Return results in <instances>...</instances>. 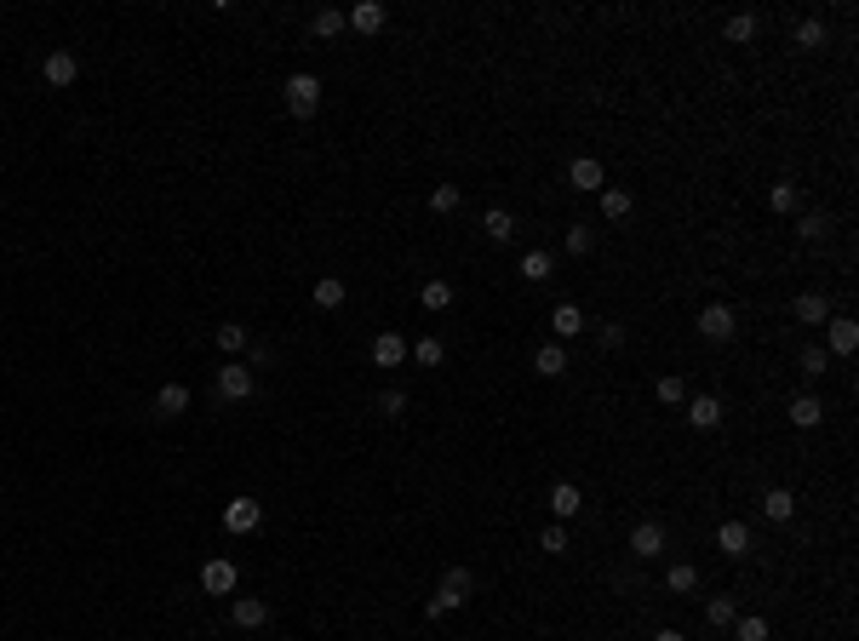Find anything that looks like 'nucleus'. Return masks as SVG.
I'll list each match as a JSON object with an SVG mask.
<instances>
[{"instance_id":"obj_31","label":"nucleus","mask_w":859,"mask_h":641,"mask_svg":"<svg viewBox=\"0 0 859 641\" xmlns=\"http://www.w3.org/2000/svg\"><path fill=\"white\" fill-rule=\"evenodd\" d=\"M522 280H550V253H544V246H533V253L522 258Z\"/></svg>"},{"instance_id":"obj_1","label":"nucleus","mask_w":859,"mask_h":641,"mask_svg":"<svg viewBox=\"0 0 859 641\" xmlns=\"http://www.w3.org/2000/svg\"><path fill=\"white\" fill-rule=\"evenodd\" d=\"M253 389H258V378H253V367H246V361H224V367H218V401H253Z\"/></svg>"},{"instance_id":"obj_13","label":"nucleus","mask_w":859,"mask_h":641,"mask_svg":"<svg viewBox=\"0 0 859 641\" xmlns=\"http://www.w3.org/2000/svg\"><path fill=\"white\" fill-rule=\"evenodd\" d=\"M631 550L642 556V561H653V556L665 550V527H659V521H636V527H631Z\"/></svg>"},{"instance_id":"obj_21","label":"nucleus","mask_w":859,"mask_h":641,"mask_svg":"<svg viewBox=\"0 0 859 641\" xmlns=\"http://www.w3.org/2000/svg\"><path fill=\"white\" fill-rule=\"evenodd\" d=\"M212 338H218V350H224L229 361H236V355L246 350V343H253V338H246V326H241V321H218V333H212Z\"/></svg>"},{"instance_id":"obj_34","label":"nucleus","mask_w":859,"mask_h":641,"mask_svg":"<svg viewBox=\"0 0 859 641\" xmlns=\"http://www.w3.org/2000/svg\"><path fill=\"white\" fill-rule=\"evenodd\" d=\"M796 236H802V241H825V236H831V218H825V212H802Z\"/></svg>"},{"instance_id":"obj_35","label":"nucleus","mask_w":859,"mask_h":641,"mask_svg":"<svg viewBox=\"0 0 859 641\" xmlns=\"http://www.w3.org/2000/svg\"><path fill=\"white\" fill-rule=\"evenodd\" d=\"M705 619L716 624V630H728V624L739 619V613H733V596H711V601H705Z\"/></svg>"},{"instance_id":"obj_19","label":"nucleus","mask_w":859,"mask_h":641,"mask_svg":"<svg viewBox=\"0 0 859 641\" xmlns=\"http://www.w3.org/2000/svg\"><path fill=\"white\" fill-rule=\"evenodd\" d=\"M791 424H796V430L825 424V401H819V396H796V401H791Z\"/></svg>"},{"instance_id":"obj_23","label":"nucleus","mask_w":859,"mask_h":641,"mask_svg":"<svg viewBox=\"0 0 859 641\" xmlns=\"http://www.w3.org/2000/svg\"><path fill=\"white\" fill-rule=\"evenodd\" d=\"M550 326H556V338H579V333H585V316H579V304H556Z\"/></svg>"},{"instance_id":"obj_41","label":"nucleus","mask_w":859,"mask_h":641,"mask_svg":"<svg viewBox=\"0 0 859 641\" xmlns=\"http://www.w3.org/2000/svg\"><path fill=\"white\" fill-rule=\"evenodd\" d=\"M768 207H774L779 218L796 212V183H774V190H768Z\"/></svg>"},{"instance_id":"obj_24","label":"nucleus","mask_w":859,"mask_h":641,"mask_svg":"<svg viewBox=\"0 0 859 641\" xmlns=\"http://www.w3.org/2000/svg\"><path fill=\"white\" fill-rule=\"evenodd\" d=\"M309 35H316V40H333V35H344V12H333V6H321L316 18H309Z\"/></svg>"},{"instance_id":"obj_14","label":"nucleus","mask_w":859,"mask_h":641,"mask_svg":"<svg viewBox=\"0 0 859 641\" xmlns=\"http://www.w3.org/2000/svg\"><path fill=\"white\" fill-rule=\"evenodd\" d=\"M407 361V338L401 333H379L372 338V367H401Z\"/></svg>"},{"instance_id":"obj_32","label":"nucleus","mask_w":859,"mask_h":641,"mask_svg":"<svg viewBox=\"0 0 859 641\" xmlns=\"http://www.w3.org/2000/svg\"><path fill=\"white\" fill-rule=\"evenodd\" d=\"M653 396H659L665 406H682V401H687V384L676 378V372H665V378H659V384H653Z\"/></svg>"},{"instance_id":"obj_20","label":"nucleus","mask_w":859,"mask_h":641,"mask_svg":"<svg viewBox=\"0 0 859 641\" xmlns=\"http://www.w3.org/2000/svg\"><path fill=\"white\" fill-rule=\"evenodd\" d=\"M309 298H316V309H338L344 298H350V287H344L338 275H321L316 287H309Z\"/></svg>"},{"instance_id":"obj_25","label":"nucleus","mask_w":859,"mask_h":641,"mask_svg":"<svg viewBox=\"0 0 859 641\" xmlns=\"http://www.w3.org/2000/svg\"><path fill=\"white\" fill-rule=\"evenodd\" d=\"M762 515H768V521H791V515H796V498H791L785 487H774L768 498H762Z\"/></svg>"},{"instance_id":"obj_40","label":"nucleus","mask_w":859,"mask_h":641,"mask_svg":"<svg viewBox=\"0 0 859 641\" xmlns=\"http://www.w3.org/2000/svg\"><path fill=\"white\" fill-rule=\"evenodd\" d=\"M590 246H596V236H590V224H568V253H573V258H585Z\"/></svg>"},{"instance_id":"obj_7","label":"nucleus","mask_w":859,"mask_h":641,"mask_svg":"<svg viewBox=\"0 0 859 641\" xmlns=\"http://www.w3.org/2000/svg\"><path fill=\"white\" fill-rule=\"evenodd\" d=\"M40 75H46V86H75V75H81V58L58 46V52L40 58Z\"/></svg>"},{"instance_id":"obj_36","label":"nucleus","mask_w":859,"mask_h":641,"mask_svg":"<svg viewBox=\"0 0 859 641\" xmlns=\"http://www.w3.org/2000/svg\"><path fill=\"white\" fill-rule=\"evenodd\" d=\"M459 200H464L459 183H435V190H430V207L435 212H459Z\"/></svg>"},{"instance_id":"obj_27","label":"nucleus","mask_w":859,"mask_h":641,"mask_svg":"<svg viewBox=\"0 0 859 641\" xmlns=\"http://www.w3.org/2000/svg\"><path fill=\"white\" fill-rule=\"evenodd\" d=\"M407 361H418V367H442L447 361V350H442V338H418L413 350H407Z\"/></svg>"},{"instance_id":"obj_33","label":"nucleus","mask_w":859,"mask_h":641,"mask_svg":"<svg viewBox=\"0 0 859 641\" xmlns=\"http://www.w3.org/2000/svg\"><path fill=\"white\" fill-rule=\"evenodd\" d=\"M631 207H636V200L624 190H602V218H613V224H619V218H631Z\"/></svg>"},{"instance_id":"obj_18","label":"nucleus","mask_w":859,"mask_h":641,"mask_svg":"<svg viewBox=\"0 0 859 641\" xmlns=\"http://www.w3.org/2000/svg\"><path fill=\"white\" fill-rule=\"evenodd\" d=\"M533 372H539V378H561V372H568V350H561V343H539Z\"/></svg>"},{"instance_id":"obj_29","label":"nucleus","mask_w":859,"mask_h":641,"mask_svg":"<svg viewBox=\"0 0 859 641\" xmlns=\"http://www.w3.org/2000/svg\"><path fill=\"white\" fill-rule=\"evenodd\" d=\"M796 46H802V52H819V46H825V18H802V23H796Z\"/></svg>"},{"instance_id":"obj_12","label":"nucleus","mask_w":859,"mask_h":641,"mask_svg":"<svg viewBox=\"0 0 859 641\" xmlns=\"http://www.w3.org/2000/svg\"><path fill=\"white\" fill-rule=\"evenodd\" d=\"M716 544H722V556H733V561H739V556H751V527H745L739 515H733V521L716 527Z\"/></svg>"},{"instance_id":"obj_38","label":"nucleus","mask_w":859,"mask_h":641,"mask_svg":"<svg viewBox=\"0 0 859 641\" xmlns=\"http://www.w3.org/2000/svg\"><path fill=\"white\" fill-rule=\"evenodd\" d=\"M733 641H768V619H733Z\"/></svg>"},{"instance_id":"obj_11","label":"nucleus","mask_w":859,"mask_h":641,"mask_svg":"<svg viewBox=\"0 0 859 641\" xmlns=\"http://www.w3.org/2000/svg\"><path fill=\"white\" fill-rule=\"evenodd\" d=\"M791 316L802 321V326H825V321H831V298H825V292H796Z\"/></svg>"},{"instance_id":"obj_44","label":"nucleus","mask_w":859,"mask_h":641,"mask_svg":"<svg viewBox=\"0 0 859 641\" xmlns=\"http://www.w3.org/2000/svg\"><path fill=\"white\" fill-rule=\"evenodd\" d=\"M602 343H607V350H619V343H624V326L607 321V326H602Z\"/></svg>"},{"instance_id":"obj_45","label":"nucleus","mask_w":859,"mask_h":641,"mask_svg":"<svg viewBox=\"0 0 859 641\" xmlns=\"http://www.w3.org/2000/svg\"><path fill=\"white\" fill-rule=\"evenodd\" d=\"M653 641H687V636H682V630H659V636H653Z\"/></svg>"},{"instance_id":"obj_8","label":"nucleus","mask_w":859,"mask_h":641,"mask_svg":"<svg viewBox=\"0 0 859 641\" xmlns=\"http://www.w3.org/2000/svg\"><path fill=\"white\" fill-rule=\"evenodd\" d=\"M258 521H264L258 498H229V504H224V527H229V533H258Z\"/></svg>"},{"instance_id":"obj_26","label":"nucleus","mask_w":859,"mask_h":641,"mask_svg":"<svg viewBox=\"0 0 859 641\" xmlns=\"http://www.w3.org/2000/svg\"><path fill=\"white\" fill-rule=\"evenodd\" d=\"M481 229H488V241H498V246H505V241H515V218H510L505 207H493V212H488V224H481Z\"/></svg>"},{"instance_id":"obj_16","label":"nucleus","mask_w":859,"mask_h":641,"mask_svg":"<svg viewBox=\"0 0 859 641\" xmlns=\"http://www.w3.org/2000/svg\"><path fill=\"white\" fill-rule=\"evenodd\" d=\"M579 510H585L579 487H573V481H556V487H550V515H556V521H568V515H579Z\"/></svg>"},{"instance_id":"obj_17","label":"nucleus","mask_w":859,"mask_h":641,"mask_svg":"<svg viewBox=\"0 0 859 641\" xmlns=\"http://www.w3.org/2000/svg\"><path fill=\"white\" fill-rule=\"evenodd\" d=\"M155 413H161V418H183V413H190V389H183V384H161Z\"/></svg>"},{"instance_id":"obj_15","label":"nucleus","mask_w":859,"mask_h":641,"mask_svg":"<svg viewBox=\"0 0 859 641\" xmlns=\"http://www.w3.org/2000/svg\"><path fill=\"white\" fill-rule=\"evenodd\" d=\"M687 424H693V430H716V424H722V401H716V396H693V401H687Z\"/></svg>"},{"instance_id":"obj_3","label":"nucleus","mask_w":859,"mask_h":641,"mask_svg":"<svg viewBox=\"0 0 859 641\" xmlns=\"http://www.w3.org/2000/svg\"><path fill=\"white\" fill-rule=\"evenodd\" d=\"M287 109L299 120H309L321 109V81H316V75H292V81H287Z\"/></svg>"},{"instance_id":"obj_30","label":"nucleus","mask_w":859,"mask_h":641,"mask_svg":"<svg viewBox=\"0 0 859 641\" xmlns=\"http://www.w3.org/2000/svg\"><path fill=\"white\" fill-rule=\"evenodd\" d=\"M722 35H728L733 46H745V40H756V18H751V12H733V18H728V29H722Z\"/></svg>"},{"instance_id":"obj_4","label":"nucleus","mask_w":859,"mask_h":641,"mask_svg":"<svg viewBox=\"0 0 859 641\" xmlns=\"http://www.w3.org/2000/svg\"><path fill=\"white\" fill-rule=\"evenodd\" d=\"M568 183H573L579 195H602V190H607V172H602L596 155H579V161L568 166Z\"/></svg>"},{"instance_id":"obj_39","label":"nucleus","mask_w":859,"mask_h":641,"mask_svg":"<svg viewBox=\"0 0 859 641\" xmlns=\"http://www.w3.org/2000/svg\"><path fill=\"white\" fill-rule=\"evenodd\" d=\"M418 298H425V309H447V304H452V287H447V280H425V292H418Z\"/></svg>"},{"instance_id":"obj_37","label":"nucleus","mask_w":859,"mask_h":641,"mask_svg":"<svg viewBox=\"0 0 859 641\" xmlns=\"http://www.w3.org/2000/svg\"><path fill=\"white\" fill-rule=\"evenodd\" d=\"M372 413H379V418H401V413H407V396H401V389H384V396L372 401Z\"/></svg>"},{"instance_id":"obj_42","label":"nucleus","mask_w":859,"mask_h":641,"mask_svg":"<svg viewBox=\"0 0 859 641\" xmlns=\"http://www.w3.org/2000/svg\"><path fill=\"white\" fill-rule=\"evenodd\" d=\"M825 367H831V355H825L819 343H814V350H802V372H808V378H825Z\"/></svg>"},{"instance_id":"obj_10","label":"nucleus","mask_w":859,"mask_h":641,"mask_svg":"<svg viewBox=\"0 0 859 641\" xmlns=\"http://www.w3.org/2000/svg\"><path fill=\"white\" fill-rule=\"evenodd\" d=\"M344 23H350V29H355V35H379V29L389 23V12L379 6V0H355V6H350V12H344Z\"/></svg>"},{"instance_id":"obj_6","label":"nucleus","mask_w":859,"mask_h":641,"mask_svg":"<svg viewBox=\"0 0 859 641\" xmlns=\"http://www.w3.org/2000/svg\"><path fill=\"white\" fill-rule=\"evenodd\" d=\"M699 333H705L711 343H728L733 333H739V321H733L728 304H705V309H699Z\"/></svg>"},{"instance_id":"obj_5","label":"nucleus","mask_w":859,"mask_h":641,"mask_svg":"<svg viewBox=\"0 0 859 641\" xmlns=\"http://www.w3.org/2000/svg\"><path fill=\"white\" fill-rule=\"evenodd\" d=\"M470 590H476L470 567H447V573H442V590H435V601H442L447 613H452V607H464V601H470Z\"/></svg>"},{"instance_id":"obj_43","label":"nucleus","mask_w":859,"mask_h":641,"mask_svg":"<svg viewBox=\"0 0 859 641\" xmlns=\"http://www.w3.org/2000/svg\"><path fill=\"white\" fill-rule=\"evenodd\" d=\"M539 550H550V556H568V533H561V527L550 521V527L539 533Z\"/></svg>"},{"instance_id":"obj_2","label":"nucleus","mask_w":859,"mask_h":641,"mask_svg":"<svg viewBox=\"0 0 859 641\" xmlns=\"http://www.w3.org/2000/svg\"><path fill=\"white\" fill-rule=\"evenodd\" d=\"M236 584H241V573H236L229 556H212L207 567H201V590H207V596H236Z\"/></svg>"},{"instance_id":"obj_28","label":"nucleus","mask_w":859,"mask_h":641,"mask_svg":"<svg viewBox=\"0 0 859 641\" xmlns=\"http://www.w3.org/2000/svg\"><path fill=\"white\" fill-rule=\"evenodd\" d=\"M665 584L676 590V596H687V590H699V567H693V561H676V567L665 573Z\"/></svg>"},{"instance_id":"obj_22","label":"nucleus","mask_w":859,"mask_h":641,"mask_svg":"<svg viewBox=\"0 0 859 641\" xmlns=\"http://www.w3.org/2000/svg\"><path fill=\"white\" fill-rule=\"evenodd\" d=\"M825 333H831V355H854L859 350V326L854 321H825Z\"/></svg>"},{"instance_id":"obj_9","label":"nucleus","mask_w":859,"mask_h":641,"mask_svg":"<svg viewBox=\"0 0 859 641\" xmlns=\"http://www.w3.org/2000/svg\"><path fill=\"white\" fill-rule=\"evenodd\" d=\"M229 624H236V630H258V624H270V601H264V596H236V601H229Z\"/></svg>"}]
</instances>
